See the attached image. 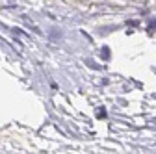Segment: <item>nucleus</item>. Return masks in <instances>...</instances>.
Instances as JSON below:
<instances>
[{"label":"nucleus","instance_id":"nucleus-1","mask_svg":"<svg viewBox=\"0 0 156 154\" xmlns=\"http://www.w3.org/2000/svg\"><path fill=\"white\" fill-rule=\"evenodd\" d=\"M102 58H104V60H108V58H110V52H108V48H104V50H102Z\"/></svg>","mask_w":156,"mask_h":154}]
</instances>
